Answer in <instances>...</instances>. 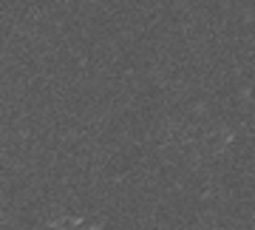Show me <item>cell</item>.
I'll return each mask as SVG.
<instances>
[]
</instances>
